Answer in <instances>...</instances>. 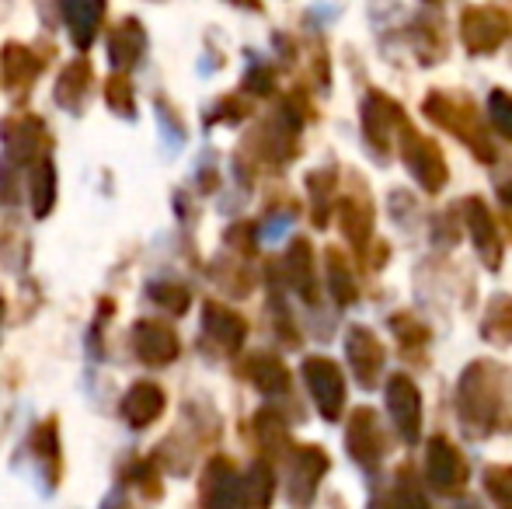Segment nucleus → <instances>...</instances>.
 Masks as SVG:
<instances>
[{"mask_svg": "<svg viewBox=\"0 0 512 509\" xmlns=\"http://www.w3.org/2000/svg\"><path fill=\"white\" fill-rule=\"evenodd\" d=\"M143 46H147V35H143L140 21H122L112 35H108V49H112L115 67H133L140 60Z\"/></svg>", "mask_w": 512, "mask_h": 509, "instance_id": "7", "label": "nucleus"}, {"mask_svg": "<svg viewBox=\"0 0 512 509\" xmlns=\"http://www.w3.org/2000/svg\"><path fill=\"white\" fill-rule=\"evenodd\" d=\"M485 482H488V492L499 499V506L512 509V471L509 468H495V471H488Z\"/></svg>", "mask_w": 512, "mask_h": 509, "instance_id": "15", "label": "nucleus"}, {"mask_svg": "<svg viewBox=\"0 0 512 509\" xmlns=\"http://www.w3.org/2000/svg\"><path fill=\"white\" fill-rule=\"evenodd\" d=\"M244 482L234 475L227 461H213L203 478V509H237Z\"/></svg>", "mask_w": 512, "mask_h": 509, "instance_id": "1", "label": "nucleus"}, {"mask_svg": "<svg viewBox=\"0 0 512 509\" xmlns=\"http://www.w3.org/2000/svg\"><path fill=\"white\" fill-rule=\"evenodd\" d=\"M133 349L143 363H171L178 356V339L171 328L157 325V321H140L133 328Z\"/></svg>", "mask_w": 512, "mask_h": 509, "instance_id": "2", "label": "nucleus"}, {"mask_svg": "<svg viewBox=\"0 0 512 509\" xmlns=\"http://www.w3.org/2000/svg\"><path fill=\"white\" fill-rule=\"evenodd\" d=\"M150 293H154L157 300H164L171 311H185V304H189V293L178 290V286H150Z\"/></svg>", "mask_w": 512, "mask_h": 509, "instance_id": "16", "label": "nucleus"}, {"mask_svg": "<svg viewBox=\"0 0 512 509\" xmlns=\"http://www.w3.org/2000/svg\"><path fill=\"white\" fill-rule=\"evenodd\" d=\"M32 196H35V217H46L53 206V164L39 161V168L32 171Z\"/></svg>", "mask_w": 512, "mask_h": 509, "instance_id": "12", "label": "nucleus"}, {"mask_svg": "<svg viewBox=\"0 0 512 509\" xmlns=\"http://www.w3.org/2000/svg\"><path fill=\"white\" fill-rule=\"evenodd\" d=\"M310 387L317 391V401H321L324 415H335L338 412V398H342V387H338L335 374L328 367H310Z\"/></svg>", "mask_w": 512, "mask_h": 509, "instance_id": "11", "label": "nucleus"}, {"mask_svg": "<svg viewBox=\"0 0 512 509\" xmlns=\"http://www.w3.org/2000/svg\"><path fill=\"white\" fill-rule=\"evenodd\" d=\"M35 74H39V60H35L28 49H21V46H7L4 49V81H7V88L18 91V84H21V88H28Z\"/></svg>", "mask_w": 512, "mask_h": 509, "instance_id": "9", "label": "nucleus"}, {"mask_svg": "<svg viewBox=\"0 0 512 509\" xmlns=\"http://www.w3.org/2000/svg\"><path fill=\"white\" fill-rule=\"evenodd\" d=\"M425 475H429V482L436 485L439 492H453L464 485V461H460L457 450H450L443 440H436L429 450V468H425Z\"/></svg>", "mask_w": 512, "mask_h": 509, "instance_id": "4", "label": "nucleus"}, {"mask_svg": "<svg viewBox=\"0 0 512 509\" xmlns=\"http://www.w3.org/2000/svg\"><path fill=\"white\" fill-rule=\"evenodd\" d=\"M394 509H429V503H425L418 489H401L394 496Z\"/></svg>", "mask_w": 512, "mask_h": 509, "instance_id": "17", "label": "nucleus"}, {"mask_svg": "<svg viewBox=\"0 0 512 509\" xmlns=\"http://www.w3.org/2000/svg\"><path fill=\"white\" fill-rule=\"evenodd\" d=\"M88 84H91V67L88 63H70L67 74L60 77V84H56V102L63 105V109L74 112L77 105L84 102V95H88Z\"/></svg>", "mask_w": 512, "mask_h": 509, "instance_id": "8", "label": "nucleus"}, {"mask_svg": "<svg viewBox=\"0 0 512 509\" xmlns=\"http://www.w3.org/2000/svg\"><path fill=\"white\" fill-rule=\"evenodd\" d=\"M63 14L70 21V35L81 49H88L98 35L105 14V0H63Z\"/></svg>", "mask_w": 512, "mask_h": 509, "instance_id": "3", "label": "nucleus"}, {"mask_svg": "<svg viewBox=\"0 0 512 509\" xmlns=\"http://www.w3.org/2000/svg\"><path fill=\"white\" fill-rule=\"evenodd\" d=\"M391 401H394V415H401L405 433L415 436V394L408 391V384H394Z\"/></svg>", "mask_w": 512, "mask_h": 509, "instance_id": "13", "label": "nucleus"}, {"mask_svg": "<svg viewBox=\"0 0 512 509\" xmlns=\"http://www.w3.org/2000/svg\"><path fill=\"white\" fill-rule=\"evenodd\" d=\"M272 503V475L265 464L251 468V475L244 478V492H241V506L244 509H269Z\"/></svg>", "mask_w": 512, "mask_h": 509, "instance_id": "10", "label": "nucleus"}, {"mask_svg": "<svg viewBox=\"0 0 512 509\" xmlns=\"http://www.w3.org/2000/svg\"><path fill=\"white\" fill-rule=\"evenodd\" d=\"M460 509H474V506H460Z\"/></svg>", "mask_w": 512, "mask_h": 509, "instance_id": "18", "label": "nucleus"}, {"mask_svg": "<svg viewBox=\"0 0 512 509\" xmlns=\"http://www.w3.org/2000/svg\"><path fill=\"white\" fill-rule=\"evenodd\" d=\"M324 471V454L321 450H304L293 464V478H290V496L297 506H307L314 499V489H317V478Z\"/></svg>", "mask_w": 512, "mask_h": 509, "instance_id": "6", "label": "nucleus"}, {"mask_svg": "<svg viewBox=\"0 0 512 509\" xmlns=\"http://www.w3.org/2000/svg\"><path fill=\"white\" fill-rule=\"evenodd\" d=\"M161 412H164V394H161V387H154V384H136L133 391L126 394V401H122V415H126L129 426H136V429L150 426Z\"/></svg>", "mask_w": 512, "mask_h": 509, "instance_id": "5", "label": "nucleus"}, {"mask_svg": "<svg viewBox=\"0 0 512 509\" xmlns=\"http://www.w3.org/2000/svg\"><path fill=\"white\" fill-rule=\"evenodd\" d=\"M105 98H108V105H112L115 112H122V116H129V112H133V91H129L126 77H112V81L105 84Z\"/></svg>", "mask_w": 512, "mask_h": 509, "instance_id": "14", "label": "nucleus"}]
</instances>
